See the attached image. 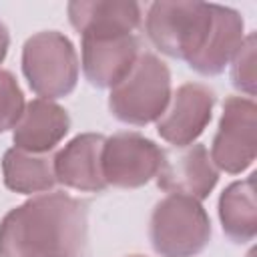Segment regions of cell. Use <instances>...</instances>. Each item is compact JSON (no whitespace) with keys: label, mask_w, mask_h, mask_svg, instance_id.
Returning a JSON list of instances; mask_svg holds the SVG:
<instances>
[{"label":"cell","mask_w":257,"mask_h":257,"mask_svg":"<svg viewBox=\"0 0 257 257\" xmlns=\"http://www.w3.org/2000/svg\"><path fill=\"white\" fill-rule=\"evenodd\" d=\"M24 106V92L16 76L10 70L0 68V135L16 126Z\"/></svg>","instance_id":"obj_18"},{"label":"cell","mask_w":257,"mask_h":257,"mask_svg":"<svg viewBox=\"0 0 257 257\" xmlns=\"http://www.w3.org/2000/svg\"><path fill=\"white\" fill-rule=\"evenodd\" d=\"M70 116L64 106L48 98H32L12 128L14 147L30 153H50L68 135Z\"/></svg>","instance_id":"obj_14"},{"label":"cell","mask_w":257,"mask_h":257,"mask_svg":"<svg viewBox=\"0 0 257 257\" xmlns=\"http://www.w3.org/2000/svg\"><path fill=\"white\" fill-rule=\"evenodd\" d=\"M243 30H245V20L235 8L213 4L211 28L205 36L203 46L197 50L193 58L187 60L189 68L201 76L221 74L237 54L245 38Z\"/></svg>","instance_id":"obj_13"},{"label":"cell","mask_w":257,"mask_h":257,"mask_svg":"<svg viewBox=\"0 0 257 257\" xmlns=\"http://www.w3.org/2000/svg\"><path fill=\"white\" fill-rule=\"evenodd\" d=\"M66 14L80 38L126 36L143 20L141 4L128 0H72L66 6Z\"/></svg>","instance_id":"obj_11"},{"label":"cell","mask_w":257,"mask_h":257,"mask_svg":"<svg viewBox=\"0 0 257 257\" xmlns=\"http://www.w3.org/2000/svg\"><path fill=\"white\" fill-rule=\"evenodd\" d=\"M211 219L201 201L167 195L149 219V241L161 257H195L211 241Z\"/></svg>","instance_id":"obj_3"},{"label":"cell","mask_w":257,"mask_h":257,"mask_svg":"<svg viewBox=\"0 0 257 257\" xmlns=\"http://www.w3.org/2000/svg\"><path fill=\"white\" fill-rule=\"evenodd\" d=\"M126 257H145V255H126Z\"/></svg>","instance_id":"obj_20"},{"label":"cell","mask_w":257,"mask_h":257,"mask_svg":"<svg viewBox=\"0 0 257 257\" xmlns=\"http://www.w3.org/2000/svg\"><path fill=\"white\" fill-rule=\"evenodd\" d=\"M255 42H257V36L255 32H249L237 54L233 56V60L229 62L231 64V84L245 92L247 98H253L255 96Z\"/></svg>","instance_id":"obj_17"},{"label":"cell","mask_w":257,"mask_h":257,"mask_svg":"<svg viewBox=\"0 0 257 257\" xmlns=\"http://www.w3.org/2000/svg\"><path fill=\"white\" fill-rule=\"evenodd\" d=\"M106 137L80 133L54 153L56 183L84 193H100L108 185L102 175V149Z\"/></svg>","instance_id":"obj_10"},{"label":"cell","mask_w":257,"mask_h":257,"mask_svg":"<svg viewBox=\"0 0 257 257\" xmlns=\"http://www.w3.org/2000/svg\"><path fill=\"white\" fill-rule=\"evenodd\" d=\"M213 4L189 0H159L149 4L145 16V32L151 44L163 54L189 60L203 46L211 28Z\"/></svg>","instance_id":"obj_5"},{"label":"cell","mask_w":257,"mask_h":257,"mask_svg":"<svg viewBox=\"0 0 257 257\" xmlns=\"http://www.w3.org/2000/svg\"><path fill=\"white\" fill-rule=\"evenodd\" d=\"M255 173L235 181L223 189L219 197V221L223 233L233 243H249L257 235V203H255Z\"/></svg>","instance_id":"obj_16"},{"label":"cell","mask_w":257,"mask_h":257,"mask_svg":"<svg viewBox=\"0 0 257 257\" xmlns=\"http://www.w3.org/2000/svg\"><path fill=\"white\" fill-rule=\"evenodd\" d=\"M157 187L169 195H187L197 201L207 199L219 183V171L213 165L205 145L163 149V161L155 177Z\"/></svg>","instance_id":"obj_9"},{"label":"cell","mask_w":257,"mask_h":257,"mask_svg":"<svg viewBox=\"0 0 257 257\" xmlns=\"http://www.w3.org/2000/svg\"><path fill=\"white\" fill-rule=\"evenodd\" d=\"M8 48H10V32L8 28L0 22V64L4 62L6 54H8Z\"/></svg>","instance_id":"obj_19"},{"label":"cell","mask_w":257,"mask_h":257,"mask_svg":"<svg viewBox=\"0 0 257 257\" xmlns=\"http://www.w3.org/2000/svg\"><path fill=\"white\" fill-rule=\"evenodd\" d=\"M217 102L215 90L203 82H185L171 92L169 104L157 118V133L173 147L193 145L209 126L213 106Z\"/></svg>","instance_id":"obj_8"},{"label":"cell","mask_w":257,"mask_h":257,"mask_svg":"<svg viewBox=\"0 0 257 257\" xmlns=\"http://www.w3.org/2000/svg\"><path fill=\"white\" fill-rule=\"evenodd\" d=\"M171 98V70L153 52H141L133 68L108 94L110 114L135 126L157 122Z\"/></svg>","instance_id":"obj_2"},{"label":"cell","mask_w":257,"mask_h":257,"mask_svg":"<svg viewBox=\"0 0 257 257\" xmlns=\"http://www.w3.org/2000/svg\"><path fill=\"white\" fill-rule=\"evenodd\" d=\"M4 185L20 195H40L54 191V153H30L12 147L2 157Z\"/></svg>","instance_id":"obj_15"},{"label":"cell","mask_w":257,"mask_h":257,"mask_svg":"<svg viewBox=\"0 0 257 257\" xmlns=\"http://www.w3.org/2000/svg\"><path fill=\"white\" fill-rule=\"evenodd\" d=\"M163 149L149 137L135 131H120L106 137L102 149V175L108 187L139 189L157 177Z\"/></svg>","instance_id":"obj_7"},{"label":"cell","mask_w":257,"mask_h":257,"mask_svg":"<svg viewBox=\"0 0 257 257\" xmlns=\"http://www.w3.org/2000/svg\"><path fill=\"white\" fill-rule=\"evenodd\" d=\"M209 157L217 171L229 175H239L253 165L257 157V104L253 98H225Z\"/></svg>","instance_id":"obj_6"},{"label":"cell","mask_w":257,"mask_h":257,"mask_svg":"<svg viewBox=\"0 0 257 257\" xmlns=\"http://www.w3.org/2000/svg\"><path fill=\"white\" fill-rule=\"evenodd\" d=\"M20 64L30 90L38 98H62L76 88L78 54L70 38L58 30H42L26 38Z\"/></svg>","instance_id":"obj_4"},{"label":"cell","mask_w":257,"mask_h":257,"mask_svg":"<svg viewBox=\"0 0 257 257\" xmlns=\"http://www.w3.org/2000/svg\"><path fill=\"white\" fill-rule=\"evenodd\" d=\"M86 207L64 191L32 195L0 221V257H84Z\"/></svg>","instance_id":"obj_1"},{"label":"cell","mask_w":257,"mask_h":257,"mask_svg":"<svg viewBox=\"0 0 257 257\" xmlns=\"http://www.w3.org/2000/svg\"><path fill=\"white\" fill-rule=\"evenodd\" d=\"M82 72L96 88H112L137 62L141 42L135 34L114 38H80Z\"/></svg>","instance_id":"obj_12"}]
</instances>
